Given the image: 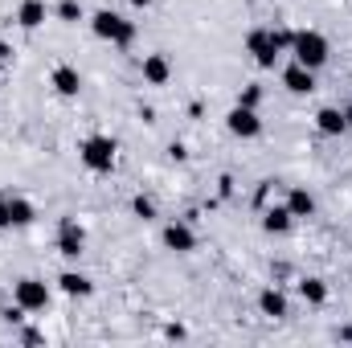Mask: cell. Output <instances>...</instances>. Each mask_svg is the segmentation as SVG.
<instances>
[{"label":"cell","instance_id":"obj_1","mask_svg":"<svg viewBox=\"0 0 352 348\" xmlns=\"http://www.w3.org/2000/svg\"><path fill=\"white\" fill-rule=\"evenodd\" d=\"M90 29H94V37H102V41H111V45H119V50H127V45L135 41V25H131L127 17L111 12V8H98V12L90 17Z\"/></svg>","mask_w":352,"mask_h":348},{"label":"cell","instance_id":"obj_2","mask_svg":"<svg viewBox=\"0 0 352 348\" xmlns=\"http://www.w3.org/2000/svg\"><path fill=\"white\" fill-rule=\"evenodd\" d=\"M291 54H295V62H299V66L320 70V66L328 62V37H324V33H316V29H303V33H295Z\"/></svg>","mask_w":352,"mask_h":348},{"label":"cell","instance_id":"obj_3","mask_svg":"<svg viewBox=\"0 0 352 348\" xmlns=\"http://www.w3.org/2000/svg\"><path fill=\"white\" fill-rule=\"evenodd\" d=\"M115 152H119V144L111 135H90L78 148V156H82V164H87L90 173H111L115 168Z\"/></svg>","mask_w":352,"mask_h":348},{"label":"cell","instance_id":"obj_4","mask_svg":"<svg viewBox=\"0 0 352 348\" xmlns=\"http://www.w3.org/2000/svg\"><path fill=\"white\" fill-rule=\"evenodd\" d=\"M226 127H230V135H238V140H254L258 131H263V119H258V111L254 107H234L230 115H226Z\"/></svg>","mask_w":352,"mask_h":348},{"label":"cell","instance_id":"obj_5","mask_svg":"<svg viewBox=\"0 0 352 348\" xmlns=\"http://www.w3.org/2000/svg\"><path fill=\"white\" fill-rule=\"evenodd\" d=\"M82 246H87V230L74 217H62V226H58V254L62 259H78Z\"/></svg>","mask_w":352,"mask_h":348},{"label":"cell","instance_id":"obj_6","mask_svg":"<svg viewBox=\"0 0 352 348\" xmlns=\"http://www.w3.org/2000/svg\"><path fill=\"white\" fill-rule=\"evenodd\" d=\"M12 295H16V303H21L25 312H45V307H50V287H45L41 279H21Z\"/></svg>","mask_w":352,"mask_h":348},{"label":"cell","instance_id":"obj_7","mask_svg":"<svg viewBox=\"0 0 352 348\" xmlns=\"http://www.w3.org/2000/svg\"><path fill=\"white\" fill-rule=\"evenodd\" d=\"M246 54H254V62H258L263 70H274L278 50H274V41H270V29H250V33H246Z\"/></svg>","mask_w":352,"mask_h":348},{"label":"cell","instance_id":"obj_8","mask_svg":"<svg viewBox=\"0 0 352 348\" xmlns=\"http://www.w3.org/2000/svg\"><path fill=\"white\" fill-rule=\"evenodd\" d=\"M160 238H164V246L176 250V254H192V250H197V234H192L184 221H168Z\"/></svg>","mask_w":352,"mask_h":348},{"label":"cell","instance_id":"obj_9","mask_svg":"<svg viewBox=\"0 0 352 348\" xmlns=\"http://www.w3.org/2000/svg\"><path fill=\"white\" fill-rule=\"evenodd\" d=\"M283 87L291 90V94H311V90H316V70H307V66L291 62V66L283 70Z\"/></svg>","mask_w":352,"mask_h":348},{"label":"cell","instance_id":"obj_10","mask_svg":"<svg viewBox=\"0 0 352 348\" xmlns=\"http://www.w3.org/2000/svg\"><path fill=\"white\" fill-rule=\"evenodd\" d=\"M140 70H144V83H148V87H164V83L173 78V62H168L164 54H148Z\"/></svg>","mask_w":352,"mask_h":348},{"label":"cell","instance_id":"obj_11","mask_svg":"<svg viewBox=\"0 0 352 348\" xmlns=\"http://www.w3.org/2000/svg\"><path fill=\"white\" fill-rule=\"evenodd\" d=\"M50 83H54V90H58L62 98H78V90H82V74H78L74 66H58V70L50 74Z\"/></svg>","mask_w":352,"mask_h":348},{"label":"cell","instance_id":"obj_12","mask_svg":"<svg viewBox=\"0 0 352 348\" xmlns=\"http://www.w3.org/2000/svg\"><path fill=\"white\" fill-rule=\"evenodd\" d=\"M316 127H320L324 135H344V131H349V119H344L340 107H320V111H316Z\"/></svg>","mask_w":352,"mask_h":348},{"label":"cell","instance_id":"obj_13","mask_svg":"<svg viewBox=\"0 0 352 348\" xmlns=\"http://www.w3.org/2000/svg\"><path fill=\"white\" fill-rule=\"evenodd\" d=\"M45 17H50L45 0H21V8H16V25H21V29H41Z\"/></svg>","mask_w":352,"mask_h":348},{"label":"cell","instance_id":"obj_14","mask_svg":"<svg viewBox=\"0 0 352 348\" xmlns=\"http://www.w3.org/2000/svg\"><path fill=\"white\" fill-rule=\"evenodd\" d=\"M258 312L270 316V320H287V295L278 287H266L263 295H258Z\"/></svg>","mask_w":352,"mask_h":348},{"label":"cell","instance_id":"obj_15","mask_svg":"<svg viewBox=\"0 0 352 348\" xmlns=\"http://www.w3.org/2000/svg\"><path fill=\"white\" fill-rule=\"evenodd\" d=\"M291 226H295V217H291L287 205H274V209H266L263 213V230L266 234H287Z\"/></svg>","mask_w":352,"mask_h":348},{"label":"cell","instance_id":"obj_16","mask_svg":"<svg viewBox=\"0 0 352 348\" xmlns=\"http://www.w3.org/2000/svg\"><path fill=\"white\" fill-rule=\"evenodd\" d=\"M287 209H291V217H311V213H316V197L295 184V188L287 193Z\"/></svg>","mask_w":352,"mask_h":348},{"label":"cell","instance_id":"obj_17","mask_svg":"<svg viewBox=\"0 0 352 348\" xmlns=\"http://www.w3.org/2000/svg\"><path fill=\"white\" fill-rule=\"evenodd\" d=\"M58 287H62L66 295H74V299H87L90 291H94V287H90V279L82 274V270H66V274L58 279Z\"/></svg>","mask_w":352,"mask_h":348},{"label":"cell","instance_id":"obj_18","mask_svg":"<svg viewBox=\"0 0 352 348\" xmlns=\"http://www.w3.org/2000/svg\"><path fill=\"white\" fill-rule=\"evenodd\" d=\"M299 295H303L307 303H316V307H320V303H328V283H324V279H316V274H311V279H299Z\"/></svg>","mask_w":352,"mask_h":348},{"label":"cell","instance_id":"obj_19","mask_svg":"<svg viewBox=\"0 0 352 348\" xmlns=\"http://www.w3.org/2000/svg\"><path fill=\"white\" fill-rule=\"evenodd\" d=\"M33 217H37V209H33L25 197H12V201H8V221H12V226H29Z\"/></svg>","mask_w":352,"mask_h":348},{"label":"cell","instance_id":"obj_20","mask_svg":"<svg viewBox=\"0 0 352 348\" xmlns=\"http://www.w3.org/2000/svg\"><path fill=\"white\" fill-rule=\"evenodd\" d=\"M54 12H58V21H66V25L82 21V4H78V0H62V4L54 8Z\"/></svg>","mask_w":352,"mask_h":348},{"label":"cell","instance_id":"obj_21","mask_svg":"<svg viewBox=\"0 0 352 348\" xmlns=\"http://www.w3.org/2000/svg\"><path fill=\"white\" fill-rule=\"evenodd\" d=\"M131 213H135L140 221H156V201H152V197H135V201H131Z\"/></svg>","mask_w":352,"mask_h":348},{"label":"cell","instance_id":"obj_22","mask_svg":"<svg viewBox=\"0 0 352 348\" xmlns=\"http://www.w3.org/2000/svg\"><path fill=\"white\" fill-rule=\"evenodd\" d=\"M238 102H242V107H254V111H258V102H263V87H254V83H250V87L238 94Z\"/></svg>","mask_w":352,"mask_h":348},{"label":"cell","instance_id":"obj_23","mask_svg":"<svg viewBox=\"0 0 352 348\" xmlns=\"http://www.w3.org/2000/svg\"><path fill=\"white\" fill-rule=\"evenodd\" d=\"M270 41H274V50L283 54V50H291V41H295V33H291V29H270Z\"/></svg>","mask_w":352,"mask_h":348},{"label":"cell","instance_id":"obj_24","mask_svg":"<svg viewBox=\"0 0 352 348\" xmlns=\"http://www.w3.org/2000/svg\"><path fill=\"white\" fill-rule=\"evenodd\" d=\"M217 193H221V197H234V176H221V180H217Z\"/></svg>","mask_w":352,"mask_h":348},{"label":"cell","instance_id":"obj_25","mask_svg":"<svg viewBox=\"0 0 352 348\" xmlns=\"http://www.w3.org/2000/svg\"><path fill=\"white\" fill-rule=\"evenodd\" d=\"M41 340H45V336H41V332H33V328H25V332H21V345H41Z\"/></svg>","mask_w":352,"mask_h":348},{"label":"cell","instance_id":"obj_26","mask_svg":"<svg viewBox=\"0 0 352 348\" xmlns=\"http://www.w3.org/2000/svg\"><path fill=\"white\" fill-rule=\"evenodd\" d=\"M164 336H168V340H184V328H180V324H168Z\"/></svg>","mask_w":352,"mask_h":348},{"label":"cell","instance_id":"obj_27","mask_svg":"<svg viewBox=\"0 0 352 348\" xmlns=\"http://www.w3.org/2000/svg\"><path fill=\"white\" fill-rule=\"evenodd\" d=\"M12 62V45L8 41H0V66H8Z\"/></svg>","mask_w":352,"mask_h":348},{"label":"cell","instance_id":"obj_28","mask_svg":"<svg viewBox=\"0 0 352 348\" xmlns=\"http://www.w3.org/2000/svg\"><path fill=\"white\" fill-rule=\"evenodd\" d=\"M12 221H8V201H0V230H8Z\"/></svg>","mask_w":352,"mask_h":348},{"label":"cell","instance_id":"obj_29","mask_svg":"<svg viewBox=\"0 0 352 348\" xmlns=\"http://www.w3.org/2000/svg\"><path fill=\"white\" fill-rule=\"evenodd\" d=\"M168 152H173V160H188V152H184V144H173Z\"/></svg>","mask_w":352,"mask_h":348},{"label":"cell","instance_id":"obj_30","mask_svg":"<svg viewBox=\"0 0 352 348\" xmlns=\"http://www.w3.org/2000/svg\"><path fill=\"white\" fill-rule=\"evenodd\" d=\"M340 340H352V328H340Z\"/></svg>","mask_w":352,"mask_h":348},{"label":"cell","instance_id":"obj_31","mask_svg":"<svg viewBox=\"0 0 352 348\" xmlns=\"http://www.w3.org/2000/svg\"><path fill=\"white\" fill-rule=\"evenodd\" d=\"M131 4H135V8H148V4H152V0H131Z\"/></svg>","mask_w":352,"mask_h":348},{"label":"cell","instance_id":"obj_32","mask_svg":"<svg viewBox=\"0 0 352 348\" xmlns=\"http://www.w3.org/2000/svg\"><path fill=\"white\" fill-rule=\"evenodd\" d=\"M344 119H349V127H352V102H349V107H344Z\"/></svg>","mask_w":352,"mask_h":348}]
</instances>
